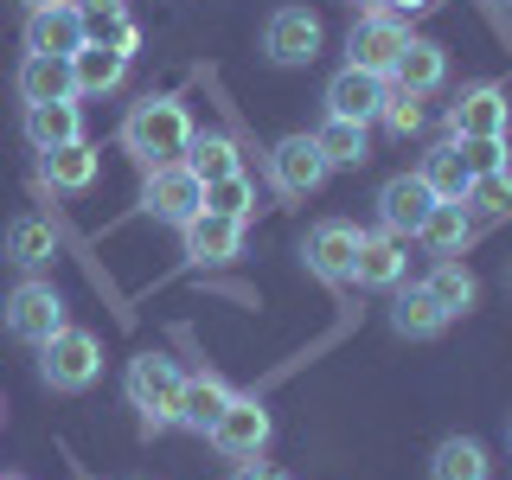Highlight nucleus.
Returning <instances> with one entry per match:
<instances>
[{
	"mask_svg": "<svg viewBox=\"0 0 512 480\" xmlns=\"http://www.w3.org/2000/svg\"><path fill=\"white\" fill-rule=\"evenodd\" d=\"M122 148L141 160V167H160V160H186L192 148V116L186 103H173V96H148V103L128 109L122 122Z\"/></svg>",
	"mask_w": 512,
	"mask_h": 480,
	"instance_id": "f257e3e1",
	"label": "nucleus"
},
{
	"mask_svg": "<svg viewBox=\"0 0 512 480\" xmlns=\"http://www.w3.org/2000/svg\"><path fill=\"white\" fill-rule=\"evenodd\" d=\"M39 378L52 384V391H90L96 378H103V340H96L90 327H64L52 340L39 346Z\"/></svg>",
	"mask_w": 512,
	"mask_h": 480,
	"instance_id": "f03ea898",
	"label": "nucleus"
},
{
	"mask_svg": "<svg viewBox=\"0 0 512 480\" xmlns=\"http://www.w3.org/2000/svg\"><path fill=\"white\" fill-rule=\"evenodd\" d=\"M141 212L180 231V224H192L205 212V180L186 160H160V167H148V186H141Z\"/></svg>",
	"mask_w": 512,
	"mask_h": 480,
	"instance_id": "7ed1b4c3",
	"label": "nucleus"
},
{
	"mask_svg": "<svg viewBox=\"0 0 512 480\" xmlns=\"http://www.w3.org/2000/svg\"><path fill=\"white\" fill-rule=\"evenodd\" d=\"M404 45H410V32H404L397 13L365 7L359 20H352V32H346V64L352 71H372V77H391V64H397Z\"/></svg>",
	"mask_w": 512,
	"mask_h": 480,
	"instance_id": "20e7f679",
	"label": "nucleus"
},
{
	"mask_svg": "<svg viewBox=\"0 0 512 480\" xmlns=\"http://www.w3.org/2000/svg\"><path fill=\"white\" fill-rule=\"evenodd\" d=\"M180 384H186V372L173 359H160V352H141V359H128V404H135L141 416H148V429H160V423H173V397H180Z\"/></svg>",
	"mask_w": 512,
	"mask_h": 480,
	"instance_id": "39448f33",
	"label": "nucleus"
},
{
	"mask_svg": "<svg viewBox=\"0 0 512 480\" xmlns=\"http://www.w3.org/2000/svg\"><path fill=\"white\" fill-rule=\"evenodd\" d=\"M58 327H64V295H58L52 282L32 276V282H20V288L7 295V333H13V340L45 346Z\"/></svg>",
	"mask_w": 512,
	"mask_h": 480,
	"instance_id": "423d86ee",
	"label": "nucleus"
},
{
	"mask_svg": "<svg viewBox=\"0 0 512 480\" xmlns=\"http://www.w3.org/2000/svg\"><path fill=\"white\" fill-rule=\"evenodd\" d=\"M205 436H212V448L218 455H231V461H256L269 448V436H276V423H269V410L256 404V397H231V404H224V416L212 429H205Z\"/></svg>",
	"mask_w": 512,
	"mask_h": 480,
	"instance_id": "0eeeda50",
	"label": "nucleus"
},
{
	"mask_svg": "<svg viewBox=\"0 0 512 480\" xmlns=\"http://www.w3.org/2000/svg\"><path fill=\"white\" fill-rule=\"evenodd\" d=\"M512 128V103L500 84H468L448 103V135L455 141H487V135H506Z\"/></svg>",
	"mask_w": 512,
	"mask_h": 480,
	"instance_id": "6e6552de",
	"label": "nucleus"
},
{
	"mask_svg": "<svg viewBox=\"0 0 512 480\" xmlns=\"http://www.w3.org/2000/svg\"><path fill=\"white\" fill-rule=\"evenodd\" d=\"M320 13H308V7H276L269 13V26H263V52H269V64H314L320 58Z\"/></svg>",
	"mask_w": 512,
	"mask_h": 480,
	"instance_id": "1a4fd4ad",
	"label": "nucleus"
},
{
	"mask_svg": "<svg viewBox=\"0 0 512 480\" xmlns=\"http://www.w3.org/2000/svg\"><path fill=\"white\" fill-rule=\"evenodd\" d=\"M436 212V192L423 186V173H391V180L378 186V224L391 237H416Z\"/></svg>",
	"mask_w": 512,
	"mask_h": 480,
	"instance_id": "9d476101",
	"label": "nucleus"
},
{
	"mask_svg": "<svg viewBox=\"0 0 512 480\" xmlns=\"http://www.w3.org/2000/svg\"><path fill=\"white\" fill-rule=\"evenodd\" d=\"M269 173H276V186L288 192V199H308V192L327 186V154H320L314 135H282L276 154H269Z\"/></svg>",
	"mask_w": 512,
	"mask_h": 480,
	"instance_id": "9b49d317",
	"label": "nucleus"
},
{
	"mask_svg": "<svg viewBox=\"0 0 512 480\" xmlns=\"http://www.w3.org/2000/svg\"><path fill=\"white\" fill-rule=\"evenodd\" d=\"M359 237H365V231H352L346 218H327V224H314V231L301 237V263H308L320 282H352V256H359Z\"/></svg>",
	"mask_w": 512,
	"mask_h": 480,
	"instance_id": "f8f14e48",
	"label": "nucleus"
},
{
	"mask_svg": "<svg viewBox=\"0 0 512 480\" xmlns=\"http://www.w3.org/2000/svg\"><path fill=\"white\" fill-rule=\"evenodd\" d=\"M84 39H90V20H84V7H77V0H52V7L26 13V52L71 58Z\"/></svg>",
	"mask_w": 512,
	"mask_h": 480,
	"instance_id": "ddd939ff",
	"label": "nucleus"
},
{
	"mask_svg": "<svg viewBox=\"0 0 512 480\" xmlns=\"http://www.w3.org/2000/svg\"><path fill=\"white\" fill-rule=\"evenodd\" d=\"M384 90H391V77H372V71H333V84H327V116H340V122H378V109H384Z\"/></svg>",
	"mask_w": 512,
	"mask_h": 480,
	"instance_id": "4468645a",
	"label": "nucleus"
},
{
	"mask_svg": "<svg viewBox=\"0 0 512 480\" xmlns=\"http://www.w3.org/2000/svg\"><path fill=\"white\" fill-rule=\"evenodd\" d=\"M180 237H186V256H192L199 269L244 256V224H237V218H218V212H199L192 224H180Z\"/></svg>",
	"mask_w": 512,
	"mask_h": 480,
	"instance_id": "2eb2a0df",
	"label": "nucleus"
},
{
	"mask_svg": "<svg viewBox=\"0 0 512 480\" xmlns=\"http://www.w3.org/2000/svg\"><path fill=\"white\" fill-rule=\"evenodd\" d=\"M231 397H237V391H231L224 378H212V372H205V378H186L180 397H173V423L192 429V436H205V429L224 416V404H231Z\"/></svg>",
	"mask_w": 512,
	"mask_h": 480,
	"instance_id": "dca6fc26",
	"label": "nucleus"
},
{
	"mask_svg": "<svg viewBox=\"0 0 512 480\" xmlns=\"http://www.w3.org/2000/svg\"><path fill=\"white\" fill-rule=\"evenodd\" d=\"M71 96H77L71 58L26 52V64H20V103H71Z\"/></svg>",
	"mask_w": 512,
	"mask_h": 480,
	"instance_id": "f3484780",
	"label": "nucleus"
},
{
	"mask_svg": "<svg viewBox=\"0 0 512 480\" xmlns=\"http://www.w3.org/2000/svg\"><path fill=\"white\" fill-rule=\"evenodd\" d=\"M26 141L39 154L84 141V109H77V96H71V103H26Z\"/></svg>",
	"mask_w": 512,
	"mask_h": 480,
	"instance_id": "a211bd4d",
	"label": "nucleus"
},
{
	"mask_svg": "<svg viewBox=\"0 0 512 480\" xmlns=\"http://www.w3.org/2000/svg\"><path fill=\"white\" fill-rule=\"evenodd\" d=\"M442 77H448V52H442L436 39H410L404 52H397V64H391V84L397 90H416V96H436Z\"/></svg>",
	"mask_w": 512,
	"mask_h": 480,
	"instance_id": "6ab92c4d",
	"label": "nucleus"
},
{
	"mask_svg": "<svg viewBox=\"0 0 512 480\" xmlns=\"http://www.w3.org/2000/svg\"><path fill=\"white\" fill-rule=\"evenodd\" d=\"M442 327H448V314L436 308V295H429L423 282H416V288L397 282V295H391V333H397V340H436Z\"/></svg>",
	"mask_w": 512,
	"mask_h": 480,
	"instance_id": "aec40b11",
	"label": "nucleus"
},
{
	"mask_svg": "<svg viewBox=\"0 0 512 480\" xmlns=\"http://www.w3.org/2000/svg\"><path fill=\"white\" fill-rule=\"evenodd\" d=\"M39 173H45V186H52V192H90L96 173H103V154H96L90 141H71V148L39 154Z\"/></svg>",
	"mask_w": 512,
	"mask_h": 480,
	"instance_id": "412c9836",
	"label": "nucleus"
},
{
	"mask_svg": "<svg viewBox=\"0 0 512 480\" xmlns=\"http://www.w3.org/2000/svg\"><path fill=\"white\" fill-rule=\"evenodd\" d=\"M71 71H77V96H103L128 77V52H116V45H103V39H84L71 52Z\"/></svg>",
	"mask_w": 512,
	"mask_h": 480,
	"instance_id": "4be33fe9",
	"label": "nucleus"
},
{
	"mask_svg": "<svg viewBox=\"0 0 512 480\" xmlns=\"http://www.w3.org/2000/svg\"><path fill=\"white\" fill-rule=\"evenodd\" d=\"M352 282L359 288H397L404 282V244L391 231L359 237V256H352Z\"/></svg>",
	"mask_w": 512,
	"mask_h": 480,
	"instance_id": "5701e85b",
	"label": "nucleus"
},
{
	"mask_svg": "<svg viewBox=\"0 0 512 480\" xmlns=\"http://www.w3.org/2000/svg\"><path fill=\"white\" fill-rule=\"evenodd\" d=\"M416 173H423V186L436 192L442 205H461V199H468V186H474V167L461 160V148H455V141H442V148H429V154H423V167H416Z\"/></svg>",
	"mask_w": 512,
	"mask_h": 480,
	"instance_id": "b1692460",
	"label": "nucleus"
},
{
	"mask_svg": "<svg viewBox=\"0 0 512 480\" xmlns=\"http://www.w3.org/2000/svg\"><path fill=\"white\" fill-rule=\"evenodd\" d=\"M52 256H58V231H52V218L26 212V218H13V224H7V263H13V269H45Z\"/></svg>",
	"mask_w": 512,
	"mask_h": 480,
	"instance_id": "393cba45",
	"label": "nucleus"
},
{
	"mask_svg": "<svg viewBox=\"0 0 512 480\" xmlns=\"http://www.w3.org/2000/svg\"><path fill=\"white\" fill-rule=\"evenodd\" d=\"M429 295H436V308L455 320V314H468L474 308V295H480V282H474V269L461 263V256H436V269H429Z\"/></svg>",
	"mask_w": 512,
	"mask_h": 480,
	"instance_id": "a878e982",
	"label": "nucleus"
},
{
	"mask_svg": "<svg viewBox=\"0 0 512 480\" xmlns=\"http://www.w3.org/2000/svg\"><path fill=\"white\" fill-rule=\"evenodd\" d=\"M487 474H493V461L474 436H448L429 455V480H487Z\"/></svg>",
	"mask_w": 512,
	"mask_h": 480,
	"instance_id": "bb28decb",
	"label": "nucleus"
},
{
	"mask_svg": "<svg viewBox=\"0 0 512 480\" xmlns=\"http://www.w3.org/2000/svg\"><path fill=\"white\" fill-rule=\"evenodd\" d=\"M416 237L429 244V256H461L474 244V212H468V205H442L436 199V212H429V224Z\"/></svg>",
	"mask_w": 512,
	"mask_h": 480,
	"instance_id": "cd10ccee",
	"label": "nucleus"
},
{
	"mask_svg": "<svg viewBox=\"0 0 512 480\" xmlns=\"http://www.w3.org/2000/svg\"><path fill=\"white\" fill-rule=\"evenodd\" d=\"M314 141H320V154H327V167H365V160H372V135H365V122L327 116L314 128Z\"/></svg>",
	"mask_w": 512,
	"mask_h": 480,
	"instance_id": "c85d7f7f",
	"label": "nucleus"
},
{
	"mask_svg": "<svg viewBox=\"0 0 512 480\" xmlns=\"http://www.w3.org/2000/svg\"><path fill=\"white\" fill-rule=\"evenodd\" d=\"M186 167L199 173V180H224V173H244V167H237V141H231V135H199V128H192Z\"/></svg>",
	"mask_w": 512,
	"mask_h": 480,
	"instance_id": "c756f323",
	"label": "nucleus"
},
{
	"mask_svg": "<svg viewBox=\"0 0 512 480\" xmlns=\"http://www.w3.org/2000/svg\"><path fill=\"white\" fill-rule=\"evenodd\" d=\"M205 212H218V218H237L244 224L256 212V192L244 173H224V180H205Z\"/></svg>",
	"mask_w": 512,
	"mask_h": 480,
	"instance_id": "7c9ffc66",
	"label": "nucleus"
},
{
	"mask_svg": "<svg viewBox=\"0 0 512 480\" xmlns=\"http://www.w3.org/2000/svg\"><path fill=\"white\" fill-rule=\"evenodd\" d=\"M461 205H468L474 218H500L506 205H512V167L506 173H474V186H468V199H461Z\"/></svg>",
	"mask_w": 512,
	"mask_h": 480,
	"instance_id": "2f4dec72",
	"label": "nucleus"
},
{
	"mask_svg": "<svg viewBox=\"0 0 512 480\" xmlns=\"http://www.w3.org/2000/svg\"><path fill=\"white\" fill-rule=\"evenodd\" d=\"M378 122L391 128V135H404V141H410L416 128H423V96H416V90H397V84H391V90H384V109H378Z\"/></svg>",
	"mask_w": 512,
	"mask_h": 480,
	"instance_id": "473e14b6",
	"label": "nucleus"
},
{
	"mask_svg": "<svg viewBox=\"0 0 512 480\" xmlns=\"http://www.w3.org/2000/svg\"><path fill=\"white\" fill-rule=\"evenodd\" d=\"M461 160H468L474 173H506V135H487V141H455Z\"/></svg>",
	"mask_w": 512,
	"mask_h": 480,
	"instance_id": "72a5a7b5",
	"label": "nucleus"
},
{
	"mask_svg": "<svg viewBox=\"0 0 512 480\" xmlns=\"http://www.w3.org/2000/svg\"><path fill=\"white\" fill-rule=\"evenodd\" d=\"M77 7H84V20L96 26V20H116V13H122V0H77Z\"/></svg>",
	"mask_w": 512,
	"mask_h": 480,
	"instance_id": "f704fd0d",
	"label": "nucleus"
},
{
	"mask_svg": "<svg viewBox=\"0 0 512 480\" xmlns=\"http://www.w3.org/2000/svg\"><path fill=\"white\" fill-rule=\"evenodd\" d=\"M378 7H384V13H397V20H404V13H429V7H436V0H378Z\"/></svg>",
	"mask_w": 512,
	"mask_h": 480,
	"instance_id": "c9c22d12",
	"label": "nucleus"
},
{
	"mask_svg": "<svg viewBox=\"0 0 512 480\" xmlns=\"http://www.w3.org/2000/svg\"><path fill=\"white\" fill-rule=\"evenodd\" d=\"M231 480H282L276 468H269V461H244V468H237Z\"/></svg>",
	"mask_w": 512,
	"mask_h": 480,
	"instance_id": "e433bc0d",
	"label": "nucleus"
},
{
	"mask_svg": "<svg viewBox=\"0 0 512 480\" xmlns=\"http://www.w3.org/2000/svg\"><path fill=\"white\" fill-rule=\"evenodd\" d=\"M20 7H26V13H39V7H52V0H20Z\"/></svg>",
	"mask_w": 512,
	"mask_h": 480,
	"instance_id": "4c0bfd02",
	"label": "nucleus"
},
{
	"mask_svg": "<svg viewBox=\"0 0 512 480\" xmlns=\"http://www.w3.org/2000/svg\"><path fill=\"white\" fill-rule=\"evenodd\" d=\"M352 7H378V0H352Z\"/></svg>",
	"mask_w": 512,
	"mask_h": 480,
	"instance_id": "58836bf2",
	"label": "nucleus"
},
{
	"mask_svg": "<svg viewBox=\"0 0 512 480\" xmlns=\"http://www.w3.org/2000/svg\"><path fill=\"white\" fill-rule=\"evenodd\" d=\"M0 423H7V404H0Z\"/></svg>",
	"mask_w": 512,
	"mask_h": 480,
	"instance_id": "ea45409f",
	"label": "nucleus"
},
{
	"mask_svg": "<svg viewBox=\"0 0 512 480\" xmlns=\"http://www.w3.org/2000/svg\"><path fill=\"white\" fill-rule=\"evenodd\" d=\"M0 480H20V474H0Z\"/></svg>",
	"mask_w": 512,
	"mask_h": 480,
	"instance_id": "a19ab883",
	"label": "nucleus"
},
{
	"mask_svg": "<svg viewBox=\"0 0 512 480\" xmlns=\"http://www.w3.org/2000/svg\"><path fill=\"white\" fill-rule=\"evenodd\" d=\"M506 7H512V0H506Z\"/></svg>",
	"mask_w": 512,
	"mask_h": 480,
	"instance_id": "79ce46f5",
	"label": "nucleus"
}]
</instances>
